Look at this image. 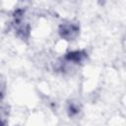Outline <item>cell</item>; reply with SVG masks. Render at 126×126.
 I'll list each match as a JSON object with an SVG mask.
<instances>
[{
    "instance_id": "3",
    "label": "cell",
    "mask_w": 126,
    "mask_h": 126,
    "mask_svg": "<svg viewBox=\"0 0 126 126\" xmlns=\"http://www.w3.org/2000/svg\"><path fill=\"white\" fill-rule=\"evenodd\" d=\"M79 112V107L77 105H75L74 103H71L69 106V114L70 116H73L75 114H77Z\"/></svg>"
},
{
    "instance_id": "1",
    "label": "cell",
    "mask_w": 126,
    "mask_h": 126,
    "mask_svg": "<svg viewBox=\"0 0 126 126\" xmlns=\"http://www.w3.org/2000/svg\"><path fill=\"white\" fill-rule=\"evenodd\" d=\"M79 33V26L74 23L62 24L59 28V34L62 38L66 40L74 39Z\"/></svg>"
},
{
    "instance_id": "2",
    "label": "cell",
    "mask_w": 126,
    "mask_h": 126,
    "mask_svg": "<svg viewBox=\"0 0 126 126\" xmlns=\"http://www.w3.org/2000/svg\"><path fill=\"white\" fill-rule=\"evenodd\" d=\"M87 58V53L84 52V51H72L68 54H66L65 56V59L70 61V62H74L76 64L78 63H81L82 61H84L85 59Z\"/></svg>"
}]
</instances>
